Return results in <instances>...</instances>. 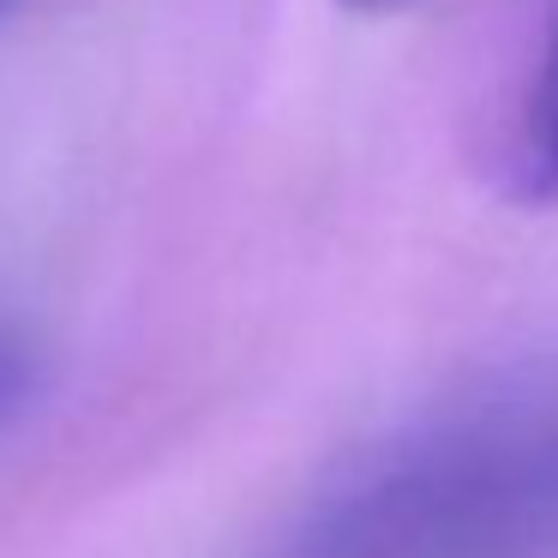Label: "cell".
I'll list each match as a JSON object with an SVG mask.
<instances>
[{
	"instance_id": "obj_5",
	"label": "cell",
	"mask_w": 558,
	"mask_h": 558,
	"mask_svg": "<svg viewBox=\"0 0 558 558\" xmlns=\"http://www.w3.org/2000/svg\"><path fill=\"white\" fill-rule=\"evenodd\" d=\"M7 7H13V0H0V13H7Z\"/></svg>"
},
{
	"instance_id": "obj_1",
	"label": "cell",
	"mask_w": 558,
	"mask_h": 558,
	"mask_svg": "<svg viewBox=\"0 0 558 558\" xmlns=\"http://www.w3.org/2000/svg\"><path fill=\"white\" fill-rule=\"evenodd\" d=\"M289 558H558V366L462 397L366 457Z\"/></svg>"
},
{
	"instance_id": "obj_4",
	"label": "cell",
	"mask_w": 558,
	"mask_h": 558,
	"mask_svg": "<svg viewBox=\"0 0 558 558\" xmlns=\"http://www.w3.org/2000/svg\"><path fill=\"white\" fill-rule=\"evenodd\" d=\"M342 7H354V13H402L414 0H342Z\"/></svg>"
},
{
	"instance_id": "obj_3",
	"label": "cell",
	"mask_w": 558,
	"mask_h": 558,
	"mask_svg": "<svg viewBox=\"0 0 558 558\" xmlns=\"http://www.w3.org/2000/svg\"><path fill=\"white\" fill-rule=\"evenodd\" d=\"M25 390H31V366H25V349H19L7 330H0V421L25 402Z\"/></svg>"
},
{
	"instance_id": "obj_2",
	"label": "cell",
	"mask_w": 558,
	"mask_h": 558,
	"mask_svg": "<svg viewBox=\"0 0 558 558\" xmlns=\"http://www.w3.org/2000/svg\"><path fill=\"white\" fill-rule=\"evenodd\" d=\"M505 186L522 205H558V13L522 78L505 138Z\"/></svg>"
}]
</instances>
